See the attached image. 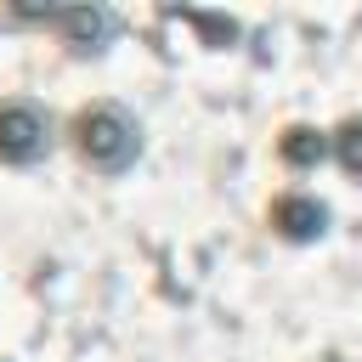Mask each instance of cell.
Listing matches in <instances>:
<instances>
[{
    "label": "cell",
    "instance_id": "obj_3",
    "mask_svg": "<svg viewBox=\"0 0 362 362\" xmlns=\"http://www.w3.org/2000/svg\"><path fill=\"white\" fill-rule=\"evenodd\" d=\"M272 226L283 238H294V243H311V238L328 232V204H317L311 192H283L272 204Z\"/></svg>",
    "mask_w": 362,
    "mask_h": 362
},
{
    "label": "cell",
    "instance_id": "obj_2",
    "mask_svg": "<svg viewBox=\"0 0 362 362\" xmlns=\"http://www.w3.org/2000/svg\"><path fill=\"white\" fill-rule=\"evenodd\" d=\"M45 147H51V113L34 102H0V158L34 164Z\"/></svg>",
    "mask_w": 362,
    "mask_h": 362
},
{
    "label": "cell",
    "instance_id": "obj_5",
    "mask_svg": "<svg viewBox=\"0 0 362 362\" xmlns=\"http://www.w3.org/2000/svg\"><path fill=\"white\" fill-rule=\"evenodd\" d=\"M328 153H334V136L328 130H317V124H288L283 130V158L294 170H317Z\"/></svg>",
    "mask_w": 362,
    "mask_h": 362
},
{
    "label": "cell",
    "instance_id": "obj_4",
    "mask_svg": "<svg viewBox=\"0 0 362 362\" xmlns=\"http://www.w3.org/2000/svg\"><path fill=\"white\" fill-rule=\"evenodd\" d=\"M57 28L74 40V51H102V40L113 34V17H107L102 6H79V11H62Z\"/></svg>",
    "mask_w": 362,
    "mask_h": 362
},
{
    "label": "cell",
    "instance_id": "obj_1",
    "mask_svg": "<svg viewBox=\"0 0 362 362\" xmlns=\"http://www.w3.org/2000/svg\"><path fill=\"white\" fill-rule=\"evenodd\" d=\"M74 147H79L96 170H124V164L136 158V147H141V130H136V119H130L124 107L90 102V107H79V119H74Z\"/></svg>",
    "mask_w": 362,
    "mask_h": 362
},
{
    "label": "cell",
    "instance_id": "obj_6",
    "mask_svg": "<svg viewBox=\"0 0 362 362\" xmlns=\"http://www.w3.org/2000/svg\"><path fill=\"white\" fill-rule=\"evenodd\" d=\"M334 158H339L351 175H362V119H345V124L334 130Z\"/></svg>",
    "mask_w": 362,
    "mask_h": 362
}]
</instances>
